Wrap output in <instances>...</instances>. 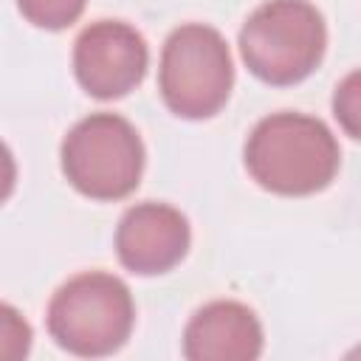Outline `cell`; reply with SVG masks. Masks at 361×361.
<instances>
[{"label": "cell", "instance_id": "cell-5", "mask_svg": "<svg viewBox=\"0 0 361 361\" xmlns=\"http://www.w3.org/2000/svg\"><path fill=\"white\" fill-rule=\"evenodd\" d=\"M144 169V144L135 127L116 113H93L71 127L62 141L68 183L93 200L127 197Z\"/></svg>", "mask_w": 361, "mask_h": 361}, {"label": "cell", "instance_id": "cell-4", "mask_svg": "<svg viewBox=\"0 0 361 361\" xmlns=\"http://www.w3.org/2000/svg\"><path fill=\"white\" fill-rule=\"evenodd\" d=\"M231 85L234 65L217 28L189 23L166 37L158 65V90L175 116H214L228 102Z\"/></svg>", "mask_w": 361, "mask_h": 361}, {"label": "cell", "instance_id": "cell-8", "mask_svg": "<svg viewBox=\"0 0 361 361\" xmlns=\"http://www.w3.org/2000/svg\"><path fill=\"white\" fill-rule=\"evenodd\" d=\"M262 353V324L251 307L217 299L203 305L183 330L189 361H251Z\"/></svg>", "mask_w": 361, "mask_h": 361}, {"label": "cell", "instance_id": "cell-1", "mask_svg": "<svg viewBox=\"0 0 361 361\" xmlns=\"http://www.w3.org/2000/svg\"><path fill=\"white\" fill-rule=\"evenodd\" d=\"M245 169L268 192L302 197L322 192L338 172L341 149L330 127L305 113L265 116L245 141Z\"/></svg>", "mask_w": 361, "mask_h": 361}, {"label": "cell", "instance_id": "cell-11", "mask_svg": "<svg viewBox=\"0 0 361 361\" xmlns=\"http://www.w3.org/2000/svg\"><path fill=\"white\" fill-rule=\"evenodd\" d=\"M0 353L6 358H23L28 353V344H31V330L25 324V319L11 307V305H3L0 310Z\"/></svg>", "mask_w": 361, "mask_h": 361}, {"label": "cell", "instance_id": "cell-10", "mask_svg": "<svg viewBox=\"0 0 361 361\" xmlns=\"http://www.w3.org/2000/svg\"><path fill=\"white\" fill-rule=\"evenodd\" d=\"M333 116L341 130L361 141V71L347 73L333 93Z\"/></svg>", "mask_w": 361, "mask_h": 361}, {"label": "cell", "instance_id": "cell-6", "mask_svg": "<svg viewBox=\"0 0 361 361\" xmlns=\"http://www.w3.org/2000/svg\"><path fill=\"white\" fill-rule=\"evenodd\" d=\"M147 42L121 20H99L87 25L73 45V73L96 99L127 96L147 73Z\"/></svg>", "mask_w": 361, "mask_h": 361}, {"label": "cell", "instance_id": "cell-7", "mask_svg": "<svg viewBox=\"0 0 361 361\" xmlns=\"http://www.w3.org/2000/svg\"><path fill=\"white\" fill-rule=\"evenodd\" d=\"M189 251V223L166 203H138L124 212L116 228L121 265L141 276L172 271Z\"/></svg>", "mask_w": 361, "mask_h": 361}, {"label": "cell", "instance_id": "cell-3", "mask_svg": "<svg viewBox=\"0 0 361 361\" xmlns=\"http://www.w3.org/2000/svg\"><path fill=\"white\" fill-rule=\"evenodd\" d=\"M135 305L130 288L102 271L79 274L68 279L48 305L51 338L85 358H102L116 353L133 333Z\"/></svg>", "mask_w": 361, "mask_h": 361}, {"label": "cell", "instance_id": "cell-2", "mask_svg": "<svg viewBox=\"0 0 361 361\" xmlns=\"http://www.w3.org/2000/svg\"><path fill=\"white\" fill-rule=\"evenodd\" d=\"M327 45L319 8L307 0H268L240 28V54L248 71L268 85L307 79Z\"/></svg>", "mask_w": 361, "mask_h": 361}, {"label": "cell", "instance_id": "cell-9", "mask_svg": "<svg viewBox=\"0 0 361 361\" xmlns=\"http://www.w3.org/2000/svg\"><path fill=\"white\" fill-rule=\"evenodd\" d=\"M23 17L45 31L68 28L85 11V0H17Z\"/></svg>", "mask_w": 361, "mask_h": 361}]
</instances>
